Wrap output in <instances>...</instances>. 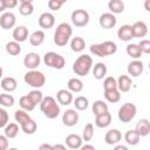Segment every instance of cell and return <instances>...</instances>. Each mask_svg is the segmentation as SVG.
<instances>
[{
	"mask_svg": "<svg viewBox=\"0 0 150 150\" xmlns=\"http://www.w3.org/2000/svg\"><path fill=\"white\" fill-rule=\"evenodd\" d=\"M40 109L43 112V115L50 120H54L60 115L59 102H56V100L53 96L43 97L42 101L40 102Z\"/></svg>",
	"mask_w": 150,
	"mask_h": 150,
	"instance_id": "1",
	"label": "cell"
},
{
	"mask_svg": "<svg viewBox=\"0 0 150 150\" xmlns=\"http://www.w3.org/2000/svg\"><path fill=\"white\" fill-rule=\"evenodd\" d=\"M73 34L71 26L67 22H61L57 25L54 33V43L59 47H63L69 42V39Z\"/></svg>",
	"mask_w": 150,
	"mask_h": 150,
	"instance_id": "2",
	"label": "cell"
},
{
	"mask_svg": "<svg viewBox=\"0 0 150 150\" xmlns=\"http://www.w3.org/2000/svg\"><path fill=\"white\" fill-rule=\"evenodd\" d=\"M93 68V59L88 54L80 55L73 63V71L79 76H87Z\"/></svg>",
	"mask_w": 150,
	"mask_h": 150,
	"instance_id": "3",
	"label": "cell"
},
{
	"mask_svg": "<svg viewBox=\"0 0 150 150\" xmlns=\"http://www.w3.org/2000/svg\"><path fill=\"white\" fill-rule=\"evenodd\" d=\"M23 81L29 87H32L34 89H39V88H41V87L45 86V83H46V76L40 70L30 69V70H28L25 74Z\"/></svg>",
	"mask_w": 150,
	"mask_h": 150,
	"instance_id": "4",
	"label": "cell"
},
{
	"mask_svg": "<svg viewBox=\"0 0 150 150\" xmlns=\"http://www.w3.org/2000/svg\"><path fill=\"white\" fill-rule=\"evenodd\" d=\"M137 114V108L134 103H130V102H127L124 104H122V107L118 109V112H117V116H118V120L123 123H129L131 122L135 116Z\"/></svg>",
	"mask_w": 150,
	"mask_h": 150,
	"instance_id": "5",
	"label": "cell"
},
{
	"mask_svg": "<svg viewBox=\"0 0 150 150\" xmlns=\"http://www.w3.org/2000/svg\"><path fill=\"white\" fill-rule=\"evenodd\" d=\"M43 62L46 66L54 69H62L66 66V60L62 55L55 52H48L43 55Z\"/></svg>",
	"mask_w": 150,
	"mask_h": 150,
	"instance_id": "6",
	"label": "cell"
},
{
	"mask_svg": "<svg viewBox=\"0 0 150 150\" xmlns=\"http://www.w3.org/2000/svg\"><path fill=\"white\" fill-rule=\"evenodd\" d=\"M70 19H71V22H73L74 26H76V27H86L89 23L90 16H89V13L86 9L79 8V9H75V11L71 12Z\"/></svg>",
	"mask_w": 150,
	"mask_h": 150,
	"instance_id": "7",
	"label": "cell"
},
{
	"mask_svg": "<svg viewBox=\"0 0 150 150\" xmlns=\"http://www.w3.org/2000/svg\"><path fill=\"white\" fill-rule=\"evenodd\" d=\"M80 120L79 112L76 109H67L62 115V123L66 127H74Z\"/></svg>",
	"mask_w": 150,
	"mask_h": 150,
	"instance_id": "8",
	"label": "cell"
},
{
	"mask_svg": "<svg viewBox=\"0 0 150 150\" xmlns=\"http://www.w3.org/2000/svg\"><path fill=\"white\" fill-rule=\"evenodd\" d=\"M41 63V57L38 53H34V52H30V53H27L23 57V66L27 68V69H36Z\"/></svg>",
	"mask_w": 150,
	"mask_h": 150,
	"instance_id": "9",
	"label": "cell"
},
{
	"mask_svg": "<svg viewBox=\"0 0 150 150\" xmlns=\"http://www.w3.org/2000/svg\"><path fill=\"white\" fill-rule=\"evenodd\" d=\"M98 23H100V26H101L102 28H104V29H111V28H114V27L116 26L117 19H116L115 14L108 12V13L101 14V16H100V19H98Z\"/></svg>",
	"mask_w": 150,
	"mask_h": 150,
	"instance_id": "10",
	"label": "cell"
},
{
	"mask_svg": "<svg viewBox=\"0 0 150 150\" xmlns=\"http://www.w3.org/2000/svg\"><path fill=\"white\" fill-rule=\"evenodd\" d=\"M143 69H144L143 62L139 61L138 59H137V60H134V61H131V62H129V64H128V67H127L128 75L131 76V77H138V76L143 73Z\"/></svg>",
	"mask_w": 150,
	"mask_h": 150,
	"instance_id": "11",
	"label": "cell"
},
{
	"mask_svg": "<svg viewBox=\"0 0 150 150\" xmlns=\"http://www.w3.org/2000/svg\"><path fill=\"white\" fill-rule=\"evenodd\" d=\"M16 18L12 12H5L0 16V27L2 29H11L15 26Z\"/></svg>",
	"mask_w": 150,
	"mask_h": 150,
	"instance_id": "12",
	"label": "cell"
},
{
	"mask_svg": "<svg viewBox=\"0 0 150 150\" xmlns=\"http://www.w3.org/2000/svg\"><path fill=\"white\" fill-rule=\"evenodd\" d=\"M39 26L43 29H49L54 26L55 23V16L54 14L49 13V12H45L39 16Z\"/></svg>",
	"mask_w": 150,
	"mask_h": 150,
	"instance_id": "13",
	"label": "cell"
},
{
	"mask_svg": "<svg viewBox=\"0 0 150 150\" xmlns=\"http://www.w3.org/2000/svg\"><path fill=\"white\" fill-rule=\"evenodd\" d=\"M122 139V134L118 129H110L105 132V136H104V141L107 144L109 145H115V144H118Z\"/></svg>",
	"mask_w": 150,
	"mask_h": 150,
	"instance_id": "14",
	"label": "cell"
},
{
	"mask_svg": "<svg viewBox=\"0 0 150 150\" xmlns=\"http://www.w3.org/2000/svg\"><path fill=\"white\" fill-rule=\"evenodd\" d=\"M73 94L70 90H66V89H60L56 93V101L62 104V105H69L73 103Z\"/></svg>",
	"mask_w": 150,
	"mask_h": 150,
	"instance_id": "15",
	"label": "cell"
},
{
	"mask_svg": "<svg viewBox=\"0 0 150 150\" xmlns=\"http://www.w3.org/2000/svg\"><path fill=\"white\" fill-rule=\"evenodd\" d=\"M131 29H132V34H134V38H144L148 34V26L144 21H136L132 26H131Z\"/></svg>",
	"mask_w": 150,
	"mask_h": 150,
	"instance_id": "16",
	"label": "cell"
},
{
	"mask_svg": "<svg viewBox=\"0 0 150 150\" xmlns=\"http://www.w3.org/2000/svg\"><path fill=\"white\" fill-rule=\"evenodd\" d=\"M117 38L121 41H130L131 39H134V34H132V29H131V25H122L118 30H117Z\"/></svg>",
	"mask_w": 150,
	"mask_h": 150,
	"instance_id": "17",
	"label": "cell"
},
{
	"mask_svg": "<svg viewBox=\"0 0 150 150\" xmlns=\"http://www.w3.org/2000/svg\"><path fill=\"white\" fill-rule=\"evenodd\" d=\"M13 40L16 42H25L28 39V28L26 26H18L13 30Z\"/></svg>",
	"mask_w": 150,
	"mask_h": 150,
	"instance_id": "18",
	"label": "cell"
},
{
	"mask_svg": "<svg viewBox=\"0 0 150 150\" xmlns=\"http://www.w3.org/2000/svg\"><path fill=\"white\" fill-rule=\"evenodd\" d=\"M131 84L132 81L129 75H121L117 79V89L121 93H128L131 89Z\"/></svg>",
	"mask_w": 150,
	"mask_h": 150,
	"instance_id": "19",
	"label": "cell"
},
{
	"mask_svg": "<svg viewBox=\"0 0 150 150\" xmlns=\"http://www.w3.org/2000/svg\"><path fill=\"white\" fill-rule=\"evenodd\" d=\"M82 137L77 134H69L67 137H66V145L69 148V149H80L81 145H82Z\"/></svg>",
	"mask_w": 150,
	"mask_h": 150,
	"instance_id": "20",
	"label": "cell"
},
{
	"mask_svg": "<svg viewBox=\"0 0 150 150\" xmlns=\"http://www.w3.org/2000/svg\"><path fill=\"white\" fill-rule=\"evenodd\" d=\"M110 123H111V114L109 111L95 116V125L97 128H107L110 125Z\"/></svg>",
	"mask_w": 150,
	"mask_h": 150,
	"instance_id": "21",
	"label": "cell"
},
{
	"mask_svg": "<svg viewBox=\"0 0 150 150\" xmlns=\"http://www.w3.org/2000/svg\"><path fill=\"white\" fill-rule=\"evenodd\" d=\"M135 130L138 132L141 137H145L150 134V122L146 118H141L135 127Z\"/></svg>",
	"mask_w": 150,
	"mask_h": 150,
	"instance_id": "22",
	"label": "cell"
},
{
	"mask_svg": "<svg viewBox=\"0 0 150 150\" xmlns=\"http://www.w3.org/2000/svg\"><path fill=\"white\" fill-rule=\"evenodd\" d=\"M0 84H1V88L5 91H8V93H12V91H14L18 88V82L12 76H6V77L1 79Z\"/></svg>",
	"mask_w": 150,
	"mask_h": 150,
	"instance_id": "23",
	"label": "cell"
},
{
	"mask_svg": "<svg viewBox=\"0 0 150 150\" xmlns=\"http://www.w3.org/2000/svg\"><path fill=\"white\" fill-rule=\"evenodd\" d=\"M45 38H46L45 32H43L42 29H38V30L33 32V33L29 35V43H30L32 46L38 47V46H40V45L43 43Z\"/></svg>",
	"mask_w": 150,
	"mask_h": 150,
	"instance_id": "24",
	"label": "cell"
},
{
	"mask_svg": "<svg viewBox=\"0 0 150 150\" xmlns=\"http://www.w3.org/2000/svg\"><path fill=\"white\" fill-rule=\"evenodd\" d=\"M101 46V49H102V53H103V56H109V55H112L117 52V45L112 41H103L100 43Z\"/></svg>",
	"mask_w": 150,
	"mask_h": 150,
	"instance_id": "25",
	"label": "cell"
},
{
	"mask_svg": "<svg viewBox=\"0 0 150 150\" xmlns=\"http://www.w3.org/2000/svg\"><path fill=\"white\" fill-rule=\"evenodd\" d=\"M107 71H108V68L103 62H97L93 68V75L96 80H102L103 77H105Z\"/></svg>",
	"mask_w": 150,
	"mask_h": 150,
	"instance_id": "26",
	"label": "cell"
},
{
	"mask_svg": "<svg viewBox=\"0 0 150 150\" xmlns=\"http://www.w3.org/2000/svg\"><path fill=\"white\" fill-rule=\"evenodd\" d=\"M108 9L112 14H121L124 12V2L122 0H109Z\"/></svg>",
	"mask_w": 150,
	"mask_h": 150,
	"instance_id": "27",
	"label": "cell"
},
{
	"mask_svg": "<svg viewBox=\"0 0 150 150\" xmlns=\"http://www.w3.org/2000/svg\"><path fill=\"white\" fill-rule=\"evenodd\" d=\"M67 87L68 90H70L71 93H80L83 89V82L79 77H71L68 80Z\"/></svg>",
	"mask_w": 150,
	"mask_h": 150,
	"instance_id": "28",
	"label": "cell"
},
{
	"mask_svg": "<svg viewBox=\"0 0 150 150\" xmlns=\"http://www.w3.org/2000/svg\"><path fill=\"white\" fill-rule=\"evenodd\" d=\"M139 139H141V136L138 135V132L135 129L134 130L132 129L128 130L125 132V135H124V141L129 145H136V144H138L139 143Z\"/></svg>",
	"mask_w": 150,
	"mask_h": 150,
	"instance_id": "29",
	"label": "cell"
},
{
	"mask_svg": "<svg viewBox=\"0 0 150 150\" xmlns=\"http://www.w3.org/2000/svg\"><path fill=\"white\" fill-rule=\"evenodd\" d=\"M86 48V41L81 36H75L70 41V49L75 53H81Z\"/></svg>",
	"mask_w": 150,
	"mask_h": 150,
	"instance_id": "30",
	"label": "cell"
},
{
	"mask_svg": "<svg viewBox=\"0 0 150 150\" xmlns=\"http://www.w3.org/2000/svg\"><path fill=\"white\" fill-rule=\"evenodd\" d=\"M125 52H127V54L131 57V59H134V60H137V59H139L141 56H142V50H141V48H139V46L137 45V43H129L128 46H127V48H125Z\"/></svg>",
	"mask_w": 150,
	"mask_h": 150,
	"instance_id": "31",
	"label": "cell"
},
{
	"mask_svg": "<svg viewBox=\"0 0 150 150\" xmlns=\"http://www.w3.org/2000/svg\"><path fill=\"white\" fill-rule=\"evenodd\" d=\"M20 127H21V130H22L25 134H27V135L34 134V132L36 131V129H38V124H36V122H35L33 118L27 120L26 122H23L22 124H20Z\"/></svg>",
	"mask_w": 150,
	"mask_h": 150,
	"instance_id": "32",
	"label": "cell"
},
{
	"mask_svg": "<svg viewBox=\"0 0 150 150\" xmlns=\"http://www.w3.org/2000/svg\"><path fill=\"white\" fill-rule=\"evenodd\" d=\"M5 49L7 52V54L12 55V56H15V55H19L21 53V46H20V42H16V41H9L6 43L5 46Z\"/></svg>",
	"mask_w": 150,
	"mask_h": 150,
	"instance_id": "33",
	"label": "cell"
},
{
	"mask_svg": "<svg viewBox=\"0 0 150 150\" xmlns=\"http://www.w3.org/2000/svg\"><path fill=\"white\" fill-rule=\"evenodd\" d=\"M19 132V124L18 123H7L5 125V136L9 139V138H15L16 135Z\"/></svg>",
	"mask_w": 150,
	"mask_h": 150,
	"instance_id": "34",
	"label": "cell"
},
{
	"mask_svg": "<svg viewBox=\"0 0 150 150\" xmlns=\"http://www.w3.org/2000/svg\"><path fill=\"white\" fill-rule=\"evenodd\" d=\"M104 98L109 103H117L121 100V91L118 89L104 90Z\"/></svg>",
	"mask_w": 150,
	"mask_h": 150,
	"instance_id": "35",
	"label": "cell"
},
{
	"mask_svg": "<svg viewBox=\"0 0 150 150\" xmlns=\"http://www.w3.org/2000/svg\"><path fill=\"white\" fill-rule=\"evenodd\" d=\"M19 104H20L21 109H23V110H26V111H32V110H34V108L36 107V105L34 104V102L29 98L28 95L21 96L20 100H19Z\"/></svg>",
	"mask_w": 150,
	"mask_h": 150,
	"instance_id": "36",
	"label": "cell"
},
{
	"mask_svg": "<svg viewBox=\"0 0 150 150\" xmlns=\"http://www.w3.org/2000/svg\"><path fill=\"white\" fill-rule=\"evenodd\" d=\"M94 115H100V114H103L105 111H108V104L102 101V100H96L94 103H93V108H91Z\"/></svg>",
	"mask_w": 150,
	"mask_h": 150,
	"instance_id": "37",
	"label": "cell"
},
{
	"mask_svg": "<svg viewBox=\"0 0 150 150\" xmlns=\"http://www.w3.org/2000/svg\"><path fill=\"white\" fill-rule=\"evenodd\" d=\"M73 104H74L76 110L82 111V110H86L88 108L89 101L86 96H77V97H75V100H73Z\"/></svg>",
	"mask_w": 150,
	"mask_h": 150,
	"instance_id": "38",
	"label": "cell"
},
{
	"mask_svg": "<svg viewBox=\"0 0 150 150\" xmlns=\"http://www.w3.org/2000/svg\"><path fill=\"white\" fill-rule=\"evenodd\" d=\"M81 137H82V139L86 141V142L91 141V138L94 137V125H93V123H87V124L84 125Z\"/></svg>",
	"mask_w": 150,
	"mask_h": 150,
	"instance_id": "39",
	"label": "cell"
},
{
	"mask_svg": "<svg viewBox=\"0 0 150 150\" xmlns=\"http://www.w3.org/2000/svg\"><path fill=\"white\" fill-rule=\"evenodd\" d=\"M15 103L14 97L11 94H0V105L5 108H11Z\"/></svg>",
	"mask_w": 150,
	"mask_h": 150,
	"instance_id": "40",
	"label": "cell"
},
{
	"mask_svg": "<svg viewBox=\"0 0 150 150\" xmlns=\"http://www.w3.org/2000/svg\"><path fill=\"white\" fill-rule=\"evenodd\" d=\"M34 12V6L30 2H22L19 6V13L23 16H29Z\"/></svg>",
	"mask_w": 150,
	"mask_h": 150,
	"instance_id": "41",
	"label": "cell"
},
{
	"mask_svg": "<svg viewBox=\"0 0 150 150\" xmlns=\"http://www.w3.org/2000/svg\"><path fill=\"white\" fill-rule=\"evenodd\" d=\"M14 118H15V122L18 124H22L23 122H26L27 120H29L30 116L28 115V111H26L23 109H18L14 112Z\"/></svg>",
	"mask_w": 150,
	"mask_h": 150,
	"instance_id": "42",
	"label": "cell"
},
{
	"mask_svg": "<svg viewBox=\"0 0 150 150\" xmlns=\"http://www.w3.org/2000/svg\"><path fill=\"white\" fill-rule=\"evenodd\" d=\"M103 89L104 90L117 89V80L114 76H107L103 81Z\"/></svg>",
	"mask_w": 150,
	"mask_h": 150,
	"instance_id": "43",
	"label": "cell"
},
{
	"mask_svg": "<svg viewBox=\"0 0 150 150\" xmlns=\"http://www.w3.org/2000/svg\"><path fill=\"white\" fill-rule=\"evenodd\" d=\"M27 95H28V96H29V98L34 102V104H35V105L40 104V102H41V101H42V98H43V95H42V93H41L39 89H33V90H30Z\"/></svg>",
	"mask_w": 150,
	"mask_h": 150,
	"instance_id": "44",
	"label": "cell"
},
{
	"mask_svg": "<svg viewBox=\"0 0 150 150\" xmlns=\"http://www.w3.org/2000/svg\"><path fill=\"white\" fill-rule=\"evenodd\" d=\"M142 50L143 54H149L150 53V40L148 39H142L138 43H137Z\"/></svg>",
	"mask_w": 150,
	"mask_h": 150,
	"instance_id": "45",
	"label": "cell"
},
{
	"mask_svg": "<svg viewBox=\"0 0 150 150\" xmlns=\"http://www.w3.org/2000/svg\"><path fill=\"white\" fill-rule=\"evenodd\" d=\"M9 121V115L8 112L0 107V128H5V125L8 123Z\"/></svg>",
	"mask_w": 150,
	"mask_h": 150,
	"instance_id": "46",
	"label": "cell"
},
{
	"mask_svg": "<svg viewBox=\"0 0 150 150\" xmlns=\"http://www.w3.org/2000/svg\"><path fill=\"white\" fill-rule=\"evenodd\" d=\"M61 7H62V5L59 4V2L55 1V0H49V1H48V8H49L50 11L56 12V11H59Z\"/></svg>",
	"mask_w": 150,
	"mask_h": 150,
	"instance_id": "47",
	"label": "cell"
},
{
	"mask_svg": "<svg viewBox=\"0 0 150 150\" xmlns=\"http://www.w3.org/2000/svg\"><path fill=\"white\" fill-rule=\"evenodd\" d=\"M18 2H19V0H4V4H5L6 9L15 8L18 6Z\"/></svg>",
	"mask_w": 150,
	"mask_h": 150,
	"instance_id": "48",
	"label": "cell"
},
{
	"mask_svg": "<svg viewBox=\"0 0 150 150\" xmlns=\"http://www.w3.org/2000/svg\"><path fill=\"white\" fill-rule=\"evenodd\" d=\"M8 148V138L5 135H0V150H6Z\"/></svg>",
	"mask_w": 150,
	"mask_h": 150,
	"instance_id": "49",
	"label": "cell"
},
{
	"mask_svg": "<svg viewBox=\"0 0 150 150\" xmlns=\"http://www.w3.org/2000/svg\"><path fill=\"white\" fill-rule=\"evenodd\" d=\"M80 149H82V150H95V146L94 145H91V144H84V145H81V148Z\"/></svg>",
	"mask_w": 150,
	"mask_h": 150,
	"instance_id": "50",
	"label": "cell"
},
{
	"mask_svg": "<svg viewBox=\"0 0 150 150\" xmlns=\"http://www.w3.org/2000/svg\"><path fill=\"white\" fill-rule=\"evenodd\" d=\"M40 150H43V149H49V150H53V145H49V144H42L39 146Z\"/></svg>",
	"mask_w": 150,
	"mask_h": 150,
	"instance_id": "51",
	"label": "cell"
},
{
	"mask_svg": "<svg viewBox=\"0 0 150 150\" xmlns=\"http://www.w3.org/2000/svg\"><path fill=\"white\" fill-rule=\"evenodd\" d=\"M114 149L115 150H128V148L125 145H117V144H115V148Z\"/></svg>",
	"mask_w": 150,
	"mask_h": 150,
	"instance_id": "52",
	"label": "cell"
},
{
	"mask_svg": "<svg viewBox=\"0 0 150 150\" xmlns=\"http://www.w3.org/2000/svg\"><path fill=\"white\" fill-rule=\"evenodd\" d=\"M149 2H150V0H145V4H144V8H145V11H146V12H150Z\"/></svg>",
	"mask_w": 150,
	"mask_h": 150,
	"instance_id": "53",
	"label": "cell"
},
{
	"mask_svg": "<svg viewBox=\"0 0 150 150\" xmlns=\"http://www.w3.org/2000/svg\"><path fill=\"white\" fill-rule=\"evenodd\" d=\"M53 149H66V145H62V144H56V145H53Z\"/></svg>",
	"mask_w": 150,
	"mask_h": 150,
	"instance_id": "54",
	"label": "cell"
},
{
	"mask_svg": "<svg viewBox=\"0 0 150 150\" xmlns=\"http://www.w3.org/2000/svg\"><path fill=\"white\" fill-rule=\"evenodd\" d=\"M6 9L5 7V4H4V0H0V12H4Z\"/></svg>",
	"mask_w": 150,
	"mask_h": 150,
	"instance_id": "55",
	"label": "cell"
},
{
	"mask_svg": "<svg viewBox=\"0 0 150 150\" xmlns=\"http://www.w3.org/2000/svg\"><path fill=\"white\" fill-rule=\"evenodd\" d=\"M19 1H20V4H22V2H30V4H33L34 0H19Z\"/></svg>",
	"mask_w": 150,
	"mask_h": 150,
	"instance_id": "56",
	"label": "cell"
},
{
	"mask_svg": "<svg viewBox=\"0 0 150 150\" xmlns=\"http://www.w3.org/2000/svg\"><path fill=\"white\" fill-rule=\"evenodd\" d=\"M55 1H57L59 4H61V5H63V4H66L68 0H55Z\"/></svg>",
	"mask_w": 150,
	"mask_h": 150,
	"instance_id": "57",
	"label": "cell"
},
{
	"mask_svg": "<svg viewBox=\"0 0 150 150\" xmlns=\"http://www.w3.org/2000/svg\"><path fill=\"white\" fill-rule=\"evenodd\" d=\"M2 74H4V70H2V68H1V66H0V79L2 77Z\"/></svg>",
	"mask_w": 150,
	"mask_h": 150,
	"instance_id": "58",
	"label": "cell"
}]
</instances>
